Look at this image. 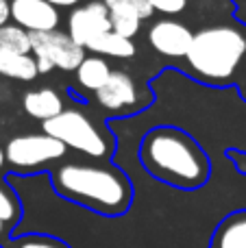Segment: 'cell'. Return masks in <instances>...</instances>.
Instances as JSON below:
<instances>
[{
	"instance_id": "23",
	"label": "cell",
	"mask_w": 246,
	"mask_h": 248,
	"mask_svg": "<svg viewBox=\"0 0 246 248\" xmlns=\"http://www.w3.org/2000/svg\"><path fill=\"white\" fill-rule=\"evenodd\" d=\"M48 2H50L52 7H55V9H59V7H63V9H70V7H74V9H77L78 0H48Z\"/></svg>"
},
{
	"instance_id": "7",
	"label": "cell",
	"mask_w": 246,
	"mask_h": 248,
	"mask_svg": "<svg viewBox=\"0 0 246 248\" xmlns=\"http://www.w3.org/2000/svg\"><path fill=\"white\" fill-rule=\"evenodd\" d=\"M96 100L105 111L118 116H131L151 103V98L144 96L138 87L135 78L122 70H113L109 81L96 92Z\"/></svg>"
},
{
	"instance_id": "15",
	"label": "cell",
	"mask_w": 246,
	"mask_h": 248,
	"mask_svg": "<svg viewBox=\"0 0 246 248\" xmlns=\"http://www.w3.org/2000/svg\"><path fill=\"white\" fill-rule=\"evenodd\" d=\"M92 52L105 55V57H116V59H131L135 55V44H133V39H124L111 31V33H107L92 48Z\"/></svg>"
},
{
	"instance_id": "13",
	"label": "cell",
	"mask_w": 246,
	"mask_h": 248,
	"mask_svg": "<svg viewBox=\"0 0 246 248\" xmlns=\"http://www.w3.org/2000/svg\"><path fill=\"white\" fill-rule=\"evenodd\" d=\"M113 70L103 57H85L77 70V85L83 92H98L109 81Z\"/></svg>"
},
{
	"instance_id": "10",
	"label": "cell",
	"mask_w": 246,
	"mask_h": 248,
	"mask_svg": "<svg viewBox=\"0 0 246 248\" xmlns=\"http://www.w3.org/2000/svg\"><path fill=\"white\" fill-rule=\"evenodd\" d=\"M11 20L26 33L57 31L59 11L48 0H11Z\"/></svg>"
},
{
	"instance_id": "16",
	"label": "cell",
	"mask_w": 246,
	"mask_h": 248,
	"mask_svg": "<svg viewBox=\"0 0 246 248\" xmlns=\"http://www.w3.org/2000/svg\"><path fill=\"white\" fill-rule=\"evenodd\" d=\"M0 52L31 55V33L15 24L0 26Z\"/></svg>"
},
{
	"instance_id": "19",
	"label": "cell",
	"mask_w": 246,
	"mask_h": 248,
	"mask_svg": "<svg viewBox=\"0 0 246 248\" xmlns=\"http://www.w3.org/2000/svg\"><path fill=\"white\" fill-rule=\"evenodd\" d=\"M109 20H111V31L124 39H133L142 26V20L129 11H109Z\"/></svg>"
},
{
	"instance_id": "22",
	"label": "cell",
	"mask_w": 246,
	"mask_h": 248,
	"mask_svg": "<svg viewBox=\"0 0 246 248\" xmlns=\"http://www.w3.org/2000/svg\"><path fill=\"white\" fill-rule=\"evenodd\" d=\"M9 17H11V2L9 0H0V26H7Z\"/></svg>"
},
{
	"instance_id": "3",
	"label": "cell",
	"mask_w": 246,
	"mask_h": 248,
	"mask_svg": "<svg viewBox=\"0 0 246 248\" xmlns=\"http://www.w3.org/2000/svg\"><path fill=\"white\" fill-rule=\"evenodd\" d=\"M246 57V35L235 26H207L194 33L187 72L207 85H229Z\"/></svg>"
},
{
	"instance_id": "4",
	"label": "cell",
	"mask_w": 246,
	"mask_h": 248,
	"mask_svg": "<svg viewBox=\"0 0 246 248\" xmlns=\"http://www.w3.org/2000/svg\"><path fill=\"white\" fill-rule=\"evenodd\" d=\"M42 128L46 135L63 141L68 148L78 150L92 159H103L105 163L116 148L111 133L96 124L81 109H65L52 120L42 122Z\"/></svg>"
},
{
	"instance_id": "11",
	"label": "cell",
	"mask_w": 246,
	"mask_h": 248,
	"mask_svg": "<svg viewBox=\"0 0 246 248\" xmlns=\"http://www.w3.org/2000/svg\"><path fill=\"white\" fill-rule=\"evenodd\" d=\"M209 248H246V209L231 211L216 224Z\"/></svg>"
},
{
	"instance_id": "21",
	"label": "cell",
	"mask_w": 246,
	"mask_h": 248,
	"mask_svg": "<svg viewBox=\"0 0 246 248\" xmlns=\"http://www.w3.org/2000/svg\"><path fill=\"white\" fill-rule=\"evenodd\" d=\"M155 13H161L166 17H177L190 9V0H148Z\"/></svg>"
},
{
	"instance_id": "2",
	"label": "cell",
	"mask_w": 246,
	"mask_h": 248,
	"mask_svg": "<svg viewBox=\"0 0 246 248\" xmlns=\"http://www.w3.org/2000/svg\"><path fill=\"white\" fill-rule=\"evenodd\" d=\"M139 161L153 179L187 192L203 187L212 174L207 153L177 126L151 128L139 144Z\"/></svg>"
},
{
	"instance_id": "5",
	"label": "cell",
	"mask_w": 246,
	"mask_h": 248,
	"mask_svg": "<svg viewBox=\"0 0 246 248\" xmlns=\"http://www.w3.org/2000/svg\"><path fill=\"white\" fill-rule=\"evenodd\" d=\"M68 146L50 135H17L4 146L7 163L20 174L39 172L52 161L65 157Z\"/></svg>"
},
{
	"instance_id": "17",
	"label": "cell",
	"mask_w": 246,
	"mask_h": 248,
	"mask_svg": "<svg viewBox=\"0 0 246 248\" xmlns=\"http://www.w3.org/2000/svg\"><path fill=\"white\" fill-rule=\"evenodd\" d=\"M22 220V202L17 194L7 183H0V222H4L9 229H15Z\"/></svg>"
},
{
	"instance_id": "1",
	"label": "cell",
	"mask_w": 246,
	"mask_h": 248,
	"mask_svg": "<svg viewBox=\"0 0 246 248\" xmlns=\"http://www.w3.org/2000/svg\"><path fill=\"white\" fill-rule=\"evenodd\" d=\"M50 183L61 198L105 218L124 216L133 205L131 179L111 163H61L50 170Z\"/></svg>"
},
{
	"instance_id": "18",
	"label": "cell",
	"mask_w": 246,
	"mask_h": 248,
	"mask_svg": "<svg viewBox=\"0 0 246 248\" xmlns=\"http://www.w3.org/2000/svg\"><path fill=\"white\" fill-rule=\"evenodd\" d=\"M2 248H72L61 237L48 235V233H24V235L9 237Z\"/></svg>"
},
{
	"instance_id": "14",
	"label": "cell",
	"mask_w": 246,
	"mask_h": 248,
	"mask_svg": "<svg viewBox=\"0 0 246 248\" xmlns=\"http://www.w3.org/2000/svg\"><path fill=\"white\" fill-rule=\"evenodd\" d=\"M37 74V59L33 55L0 52V77L15 78V81H33Z\"/></svg>"
},
{
	"instance_id": "6",
	"label": "cell",
	"mask_w": 246,
	"mask_h": 248,
	"mask_svg": "<svg viewBox=\"0 0 246 248\" xmlns=\"http://www.w3.org/2000/svg\"><path fill=\"white\" fill-rule=\"evenodd\" d=\"M31 52L35 59H44L52 68L77 72L85 59V50L61 31H46V33H31Z\"/></svg>"
},
{
	"instance_id": "9",
	"label": "cell",
	"mask_w": 246,
	"mask_h": 248,
	"mask_svg": "<svg viewBox=\"0 0 246 248\" xmlns=\"http://www.w3.org/2000/svg\"><path fill=\"white\" fill-rule=\"evenodd\" d=\"M194 42V33L174 17H161L148 29V44L153 50L170 59H185Z\"/></svg>"
},
{
	"instance_id": "26",
	"label": "cell",
	"mask_w": 246,
	"mask_h": 248,
	"mask_svg": "<svg viewBox=\"0 0 246 248\" xmlns=\"http://www.w3.org/2000/svg\"><path fill=\"white\" fill-rule=\"evenodd\" d=\"M4 163H7V155H4V148H0V170L4 168Z\"/></svg>"
},
{
	"instance_id": "25",
	"label": "cell",
	"mask_w": 246,
	"mask_h": 248,
	"mask_svg": "<svg viewBox=\"0 0 246 248\" xmlns=\"http://www.w3.org/2000/svg\"><path fill=\"white\" fill-rule=\"evenodd\" d=\"M240 94H242V98L246 100V72L240 77Z\"/></svg>"
},
{
	"instance_id": "24",
	"label": "cell",
	"mask_w": 246,
	"mask_h": 248,
	"mask_svg": "<svg viewBox=\"0 0 246 248\" xmlns=\"http://www.w3.org/2000/svg\"><path fill=\"white\" fill-rule=\"evenodd\" d=\"M9 237H11V229H9L4 222H0V244L4 246V244H7Z\"/></svg>"
},
{
	"instance_id": "12",
	"label": "cell",
	"mask_w": 246,
	"mask_h": 248,
	"mask_svg": "<svg viewBox=\"0 0 246 248\" xmlns=\"http://www.w3.org/2000/svg\"><path fill=\"white\" fill-rule=\"evenodd\" d=\"M22 107L35 120L48 122L52 118H57L59 113H63V98L59 96V92L50 90V87H42V90H31L22 98Z\"/></svg>"
},
{
	"instance_id": "8",
	"label": "cell",
	"mask_w": 246,
	"mask_h": 248,
	"mask_svg": "<svg viewBox=\"0 0 246 248\" xmlns=\"http://www.w3.org/2000/svg\"><path fill=\"white\" fill-rule=\"evenodd\" d=\"M107 33H111V20L103 0H92L68 16V35L83 50H92Z\"/></svg>"
},
{
	"instance_id": "20",
	"label": "cell",
	"mask_w": 246,
	"mask_h": 248,
	"mask_svg": "<svg viewBox=\"0 0 246 248\" xmlns=\"http://www.w3.org/2000/svg\"><path fill=\"white\" fill-rule=\"evenodd\" d=\"M105 7L109 11H129V13H135L139 20H148L153 17V7L148 4V0H103Z\"/></svg>"
}]
</instances>
